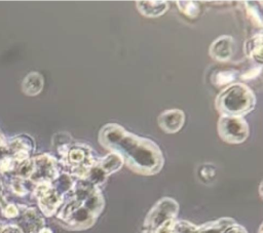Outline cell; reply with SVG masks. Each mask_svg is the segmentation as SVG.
<instances>
[{
  "label": "cell",
  "instance_id": "1",
  "mask_svg": "<svg viewBox=\"0 0 263 233\" xmlns=\"http://www.w3.org/2000/svg\"><path fill=\"white\" fill-rule=\"evenodd\" d=\"M99 143L111 153L117 154L129 169L144 174L158 173L164 158L153 141L127 131L117 123H107L99 131Z\"/></svg>",
  "mask_w": 263,
  "mask_h": 233
},
{
  "label": "cell",
  "instance_id": "2",
  "mask_svg": "<svg viewBox=\"0 0 263 233\" xmlns=\"http://www.w3.org/2000/svg\"><path fill=\"white\" fill-rule=\"evenodd\" d=\"M104 204L100 188L85 180H75L72 190L65 196L55 217L64 228L84 230L95 224Z\"/></svg>",
  "mask_w": 263,
  "mask_h": 233
},
{
  "label": "cell",
  "instance_id": "3",
  "mask_svg": "<svg viewBox=\"0 0 263 233\" xmlns=\"http://www.w3.org/2000/svg\"><path fill=\"white\" fill-rule=\"evenodd\" d=\"M63 135H55L58 138L57 152L60 157L58 162L75 180H82L96 164L98 158H96L95 152L87 145L81 143L72 144L69 134L64 133Z\"/></svg>",
  "mask_w": 263,
  "mask_h": 233
},
{
  "label": "cell",
  "instance_id": "4",
  "mask_svg": "<svg viewBox=\"0 0 263 233\" xmlns=\"http://www.w3.org/2000/svg\"><path fill=\"white\" fill-rule=\"evenodd\" d=\"M215 107L221 116L243 117L256 107L253 90L243 83H231L216 96Z\"/></svg>",
  "mask_w": 263,
  "mask_h": 233
},
{
  "label": "cell",
  "instance_id": "5",
  "mask_svg": "<svg viewBox=\"0 0 263 233\" xmlns=\"http://www.w3.org/2000/svg\"><path fill=\"white\" fill-rule=\"evenodd\" d=\"M217 130L220 139L231 145L243 143L250 134L249 124L243 117L220 116Z\"/></svg>",
  "mask_w": 263,
  "mask_h": 233
},
{
  "label": "cell",
  "instance_id": "6",
  "mask_svg": "<svg viewBox=\"0 0 263 233\" xmlns=\"http://www.w3.org/2000/svg\"><path fill=\"white\" fill-rule=\"evenodd\" d=\"M179 212V204L176 200L170 197H164L158 200L147 213L143 229L153 232L161 224L168 220L176 219Z\"/></svg>",
  "mask_w": 263,
  "mask_h": 233
},
{
  "label": "cell",
  "instance_id": "7",
  "mask_svg": "<svg viewBox=\"0 0 263 233\" xmlns=\"http://www.w3.org/2000/svg\"><path fill=\"white\" fill-rule=\"evenodd\" d=\"M33 168L28 181L37 185L41 183L53 182L60 172V164L58 160L49 154H41L32 158Z\"/></svg>",
  "mask_w": 263,
  "mask_h": 233
},
{
  "label": "cell",
  "instance_id": "8",
  "mask_svg": "<svg viewBox=\"0 0 263 233\" xmlns=\"http://www.w3.org/2000/svg\"><path fill=\"white\" fill-rule=\"evenodd\" d=\"M33 194L37 199L41 213L45 217H52L55 215L64 201V196L57 191L51 183L35 185Z\"/></svg>",
  "mask_w": 263,
  "mask_h": 233
},
{
  "label": "cell",
  "instance_id": "9",
  "mask_svg": "<svg viewBox=\"0 0 263 233\" xmlns=\"http://www.w3.org/2000/svg\"><path fill=\"white\" fill-rule=\"evenodd\" d=\"M160 129L166 133H176L185 123V114L180 109H170L161 112L157 117Z\"/></svg>",
  "mask_w": 263,
  "mask_h": 233
},
{
  "label": "cell",
  "instance_id": "10",
  "mask_svg": "<svg viewBox=\"0 0 263 233\" xmlns=\"http://www.w3.org/2000/svg\"><path fill=\"white\" fill-rule=\"evenodd\" d=\"M20 220L16 224L24 233H39L44 227V219L42 215L34 207H27L20 211Z\"/></svg>",
  "mask_w": 263,
  "mask_h": 233
},
{
  "label": "cell",
  "instance_id": "11",
  "mask_svg": "<svg viewBox=\"0 0 263 233\" xmlns=\"http://www.w3.org/2000/svg\"><path fill=\"white\" fill-rule=\"evenodd\" d=\"M233 39L229 35H222L216 38L210 45L209 54L217 62H227L233 53Z\"/></svg>",
  "mask_w": 263,
  "mask_h": 233
},
{
  "label": "cell",
  "instance_id": "12",
  "mask_svg": "<svg viewBox=\"0 0 263 233\" xmlns=\"http://www.w3.org/2000/svg\"><path fill=\"white\" fill-rule=\"evenodd\" d=\"M7 148L14 160L21 164L30 158L29 156L34 148V142L29 135H18L7 145Z\"/></svg>",
  "mask_w": 263,
  "mask_h": 233
},
{
  "label": "cell",
  "instance_id": "13",
  "mask_svg": "<svg viewBox=\"0 0 263 233\" xmlns=\"http://www.w3.org/2000/svg\"><path fill=\"white\" fill-rule=\"evenodd\" d=\"M137 8L139 12L146 16V17H158L164 14L170 5L167 1H155V0H148V1H137Z\"/></svg>",
  "mask_w": 263,
  "mask_h": 233
},
{
  "label": "cell",
  "instance_id": "14",
  "mask_svg": "<svg viewBox=\"0 0 263 233\" xmlns=\"http://www.w3.org/2000/svg\"><path fill=\"white\" fill-rule=\"evenodd\" d=\"M43 85V77L38 72H31L25 77L22 83V90L26 95L35 96L42 91Z\"/></svg>",
  "mask_w": 263,
  "mask_h": 233
},
{
  "label": "cell",
  "instance_id": "15",
  "mask_svg": "<svg viewBox=\"0 0 263 233\" xmlns=\"http://www.w3.org/2000/svg\"><path fill=\"white\" fill-rule=\"evenodd\" d=\"M97 165L107 177H109L110 174L118 171L122 167L123 161L117 154L110 152L104 157L99 158L97 161Z\"/></svg>",
  "mask_w": 263,
  "mask_h": 233
},
{
  "label": "cell",
  "instance_id": "16",
  "mask_svg": "<svg viewBox=\"0 0 263 233\" xmlns=\"http://www.w3.org/2000/svg\"><path fill=\"white\" fill-rule=\"evenodd\" d=\"M243 51L247 56L262 64V34L258 33L245 42Z\"/></svg>",
  "mask_w": 263,
  "mask_h": 233
},
{
  "label": "cell",
  "instance_id": "17",
  "mask_svg": "<svg viewBox=\"0 0 263 233\" xmlns=\"http://www.w3.org/2000/svg\"><path fill=\"white\" fill-rule=\"evenodd\" d=\"M234 223L235 221L231 218H221L198 226L197 233H223L227 227Z\"/></svg>",
  "mask_w": 263,
  "mask_h": 233
},
{
  "label": "cell",
  "instance_id": "18",
  "mask_svg": "<svg viewBox=\"0 0 263 233\" xmlns=\"http://www.w3.org/2000/svg\"><path fill=\"white\" fill-rule=\"evenodd\" d=\"M179 10L186 16L194 18L199 14V5L194 1H177Z\"/></svg>",
  "mask_w": 263,
  "mask_h": 233
},
{
  "label": "cell",
  "instance_id": "19",
  "mask_svg": "<svg viewBox=\"0 0 263 233\" xmlns=\"http://www.w3.org/2000/svg\"><path fill=\"white\" fill-rule=\"evenodd\" d=\"M236 77V73L235 71H221L218 72L215 76H214V83L217 86H222V85H229L231 84V82L234 81Z\"/></svg>",
  "mask_w": 263,
  "mask_h": 233
},
{
  "label": "cell",
  "instance_id": "20",
  "mask_svg": "<svg viewBox=\"0 0 263 233\" xmlns=\"http://www.w3.org/2000/svg\"><path fill=\"white\" fill-rule=\"evenodd\" d=\"M198 226L185 221V220H175L174 223V233H197Z\"/></svg>",
  "mask_w": 263,
  "mask_h": 233
},
{
  "label": "cell",
  "instance_id": "21",
  "mask_svg": "<svg viewBox=\"0 0 263 233\" xmlns=\"http://www.w3.org/2000/svg\"><path fill=\"white\" fill-rule=\"evenodd\" d=\"M26 181H28V180H23V179L14 177L10 183L11 190L13 191V193H15L18 196L26 195L29 192V189L27 188V185H26Z\"/></svg>",
  "mask_w": 263,
  "mask_h": 233
},
{
  "label": "cell",
  "instance_id": "22",
  "mask_svg": "<svg viewBox=\"0 0 263 233\" xmlns=\"http://www.w3.org/2000/svg\"><path fill=\"white\" fill-rule=\"evenodd\" d=\"M246 9H247V13L249 15V17L251 18V21L257 25L258 27H262V20L260 16L259 11L257 10V8L255 6L249 5L248 2H246Z\"/></svg>",
  "mask_w": 263,
  "mask_h": 233
},
{
  "label": "cell",
  "instance_id": "23",
  "mask_svg": "<svg viewBox=\"0 0 263 233\" xmlns=\"http://www.w3.org/2000/svg\"><path fill=\"white\" fill-rule=\"evenodd\" d=\"M2 215L5 218L11 219V218H16L20 215V209L15 204L12 203H7L3 208H2Z\"/></svg>",
  "mask_w": 263,
  "mask_h": 233
},
{
  "label": "cell",
  "instance_id": "24",
  "mask_svg": "<svg viewBox=\"0 0 263 233\" xmlns=\"http://www.w3.org/2000/svg\"><path fill=\"white\" fill-rule=\"evenodd\" d=\"M176 219L168 220L165 223L157 227L152 233H174V223Z\"/></svg>",
  "mask_w": 263,
  "mask_h": 233
},
{
  "label": "cell",
  "instance_id": "25",
  "mask_svg": "<svg viewBox=\"0 0 263 233\" xmlns=\"http://www.w3.org/2000/svg\"><path fill=\"white\" fill-rule=\"evenodd\" d=\"M0 233H24L17 225L0 224Z\"/></svg>",
  "mask_w": 263,
  "mask_h": 233
},
{
  "label": "cell",
  "instance_id": "26",
  "mask_svg": "<svg viewBox=\"0 0 263 233\" xmlns=\"http://www.w3.org/2000/svg\"><path fill=\"white\" fill-rule=\"evenodd\" d=\"M223 233H248V231L242 226L234 223L227 227Z\"/></svg>",
  "mask_w": 263,
  "mask_h": 233
},
{
  "label": "cell",
  "instance_id": "27",
  "mask_svg": "<svg viewBox=\"0 0 263 233\" xmlns=\"http://www.w3.org/2000/svg\"><path fill=\"white\" fill-rule=\"evenodd\" d=\"M260 71H261V67H258V68H255V69H251V70L247 71L245 74H241L240 78L243 79V80L253 79V78H255L256 76H258L260 74Z\"/></svg>",
  "mask_w": 263,
  "mask_h": 233
},
{
  "label": "cell",
  "instance_id": "28",
  "mask_svg": "<svg viewBox=\"0 0 263 233\" xmlns=\"http://www.w3.org/2000/svg\"><path fill=\"white\" fill-rule=\"evenodd\" d=\"M39 233H52V231H51V229H49V228H47V227H43L40 231H39Z\"/></svg>",
  "mask_w": 263,
  "mask_h": 233
},
{
  "label": "cell",
  "instance_id": "29",
  "mask_svg": "<svg viewBox=\"0 0 263 233\" xmlns=\"http://www.w3.org/2000/svg\"><path fill=\"white\" fill-rule=\"evenodd\" d=\"M259 193H260V196L262 197V183L260 184V187H259Z\"/></svg>",
  "mask_w": 263,
  "mask_h": 233
},
{
  "label": "cell",
  "instance_id": "30",
  "mask_svg": "<svg viewBox=\"0 0 263 233\" xmlns=\"http://www.w3.org/2000/svg\"><path fill=\"white\" fill-rule=\"evenodd\" d=\"M4 144H3V139H2V137L0 135V146H3Z\"/></svg>",
  "mask_w": 263,
  "mask_h": 233
},
{
  "label": "cell",
  "instance_id": "31",
  "mask_svg": "<svg viewBox=\"0 0 263 233\" xmlns=\"http://www.w3.org/2000/svg\"><path fill=\"white\" fill-rule=\"evenodd\" d=\"M258 233H262V224L260 225V227H259V230H258Z\"/></svg>",
  "mask_w": 263,
  "mask_h": 233
},
{
  "label": "cell",
  "instance_id": "32",
  "mask_svg": "<svg viewBox=\"0 0 263 233\" xmlns=\"http://www.w3.org/2000/svg\"><path fill=\"white\" fill-rule=\"evenodd\" d=\"M2 193V184H1V182H0V194Z\"/></svg>",
  "mask_w": 263,
  "mask_h": 233
}]
</instances>
